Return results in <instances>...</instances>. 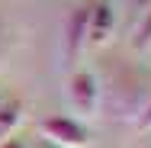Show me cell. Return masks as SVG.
Returning <instances> with one entry per match:
<instances>
[{"label": "cell", "instance_id": "30bf717a", "mask_svg": "<svg viewBox=\"0 0 151 148\" xmlns=\"http://www.w3.org/2000/svg\"><path fill=\"white\" fill-rule=\"evenodd\" d=\"M0 148H26V145H23V139L10 135V139H0Z\"/></svg>", "mask_w": 151, "mask_h": 148}, {"label": "cell", "instance_id": "ba28073f", "mask_svg": "<svg viewBox=\"0 0 151 148\" xmlns=\"http://www.w3.org/2000/svg\"><path fill=\"white\" fill-rule=\"evenodd\" d=\"M138 132H151V100H148V106L142 110V116H138Z\"/></svg>", "mask_w": 151, "mask_h": 148}, {"label": "cell", "instance_id": "4fadbf2b", "mask_svg": "<svg viewBox=\"0 0 151 148\" xmlns=\"http://www.w3.org/2000/svg\"><path fill=\"white\" fill-rule=\"evenodd\" d=\"M0 103H3V100H0Z\"/></svg>", "mask_w": 151, "mask_h": 148}, {"label": "cell", "instance_id": "7c38bea8", "mask_svg": "<svg viewBox=\"0 0 151 148\" xmlns=\"http://www.w3.org/2000/svg\"><path fill=\"white\" fill-rule=\"evenodd\" d=\"M45 148H58V145H45Z\"/></svg>", "mask_w": 151, "mask_h": 148}, {"label": "cell", "instance_id": "8992f818", "mask_svg": "<svg viewBox=\"0 0 151 148\" xmlns=\"http://www.w3.org/2000/svg\"><path fill=\"white\" fill-rule=\"evenodd\" d=\"M23 119V103L19 100H3L0 103V139H10L13 129Z\"/></svg>", "mask_w": 151, "mask_h": 148}, {"label": "cell", "instance_id": "7a4b0ae2", "mask_svg": "<svg viewBox=\"0 0 151 148\" xmlns=\"http://www.w3.org/2000/svg\"><path fill=\"white\" fill-rule=\"evenodd\" d=\"M100 100H103V90L93 71H74L68 77V103L77 113V119H93L100 110Z\"/></svg>", "mask_w": 151, "mask_h": 148}, {"label": "cell", "instance_id": "3957f363", "mask_svg": "<svg viewBox=\"0 0 151 148\" xmlns=\"http://www.w3.org/2000/svg\"><path fill=\"white\" fill-rule=\"evenodd\" d=\"M39 132L48 139V145H58V148H84L90 142L87 126L74 116H48L39 122Z\"/></svg>", "mask_w": 151, "mask_h": 148}, {"label": "cell", "instance_id": "6da1fadb", "mask_svg": "<svg viewBox=\"0 0 151 148\" xmlns=\"http://www.w3.org/2000/svg\"><path fill=\"white\" fill-rule=\"evenodd\" d=\"M148 100H151V87L135 74V71H122L119 77H116L109 103H113V110H116V116H119V119H132V122H138L142 110L148 106Z\"/></svg>", "mask_w": 151, "mask_h": 148}, {"label": "cell", "instance_id": "52a82bcc", "mask_svg": "<svg viewBox=\"0 0 151 148\" xmlns=\"http://www.w3.org/2000/svg\"><path fill=\"white\" fill-rule=\"evenodd\" d=\"M132 48L135 52H148L151 48V6L145 13H138V23H135V32H132Z\"/></svg>", "mask_w": 151, "mask_h": 148}, {"label": "cell", "instance_id": "277c9868", "mask_svg": "<svg viewBox=\"0 0 151 148\" xmlns=\"http://www.w3.org/2000/svg\"><path fill=\"white\" fill-rule=\"evenodd\" d=\"M87 23H90V3H77L64 19L61 42H64V61L68 64H74L81 58V52L87 48Z\"/></svg>", "mask_w": 151, "mask_h": 148}, {"label": "cell", "instance_id": "9c48e42d", "mask_svg": "<svg viewBox=\"0 0 151 148\" xmlns=\"http://www.w3.org/2000/svg\"><path fill=\"white\" fill-rule=\"evenodd\" d=\"M6 45H10V35H6V23L0 19V61L6 58Z\"/></svg>", "mask_w": 151, "mask_h": 148}, {"label": "cell", "instance_id": "8fae6325", "mask_svg": "<svg viewBox=\"0 0 151 148\" xmlns=\"http://www.w3.org/2000/svg\"><path fill=\"white\" fill-rule=\"evenodd\" d=\"M132 6H135V13H145L151 6V0H132Z\"/></svg>", "mask_w": 151, "mask_h": 148}, {"label": "cell", "instance_id": "5b68a950", "mask_svg": "<svg viewBox=\"0 0 151 148\" xmlns=\"http://www.w3.org/2000/svg\"><path fill=\"white\" fill-rule=\"evenodd\" d=\"M116 29V13L109 0H93L90 3V23H87V45H106Z\"/></svg>", "mask_w": 151, "mask_h": 148}]
</instances>
